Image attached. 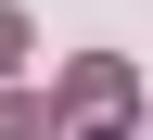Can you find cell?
I'll return each instance as SVG.
<instances>
[{
  "mask_svg": "<svg viewBox=\"0 0 153 140\" xmlns=\"http://www.w3.org/2000/svg\"><path fill=\"white\" fill-rule=\"evenodd\" d=\"M0 140H51V102H0Z\"/></svg>",
  "mask_w": 153,
  "mask_h": 140,
  "instance_id": "cell-1",
  "label": "cell"
},
{
  "mask_svg": "<svg viewBox=\"0 0 153 140\" xmlns=\"http://www.w3.org/2000/svg\"><path fill=\"white\" fill-rule=\"evenodd\" d=\"M13 64H26V13H0V76H13Z\"/></svg>",
  "mask_w": 153,
  "mask_h": 140,
  "instance_id": "cell-2",
  "label": "cell"
}]
</instances>
